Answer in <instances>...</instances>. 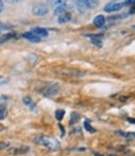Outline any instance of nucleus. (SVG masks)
Masks as SVG:
<instances>
[{"mask_svg":"<svg viewBox=\"0 0 135 156\" xmlns=\"http://www.w3.org/2000/svg\"><path fill=\"white\" fill-rule=\"evenodd\" d=\"M88 9H93L98 5V0H83Z\"/></svg>","mask_w":135,"mask_h":156,"instance_id":"13","label":"nucleus"},{"mask_svg":"<svg viewBox=\"0 0 135 156\" xmlns=\"http://www.w3.org/2000/svg\"><path fill=\"white\" fill-rule=\"evenodd\" d=\"M3 8H4V4H3V1H1V0H0V13L3 11Z\"/></svg>","mask_w":135,"mask_h":156,"instance_id":"21","label":"nucleus"},{"mask_svg":"<svg viewBox=\"0 0 135 156\" xmlns=\"http://www.w3.org/2000/svg\"><path fill=\"white\" fill-rule=\"evenodd\" d=\"M60 73L66 75V76H71V78H81V76H84V73L76 71V70H60Z\"/></svg>","mask_w":135,"mask_h":156,"instance_id":"5","label":"nucleus"},{"mask_svg":"<svg viewBox=\"0 0 135 156\" xmlns=\"http://www.w3.org/2000/svg\"><path fill=\"white\" fill-rule=\"evenodd\" d=\"M130 14H135V5H134L133 9H130Z\"/></svg>","mask_w":135,"mask_h":156,"instance_id":"25","label":"nucleus"},{"mask_svg":"<svg viewBox=\"0 0 135 156\" xmlns=\"http://www.w3.org/2000/svg\"><path fill=\"white\" fill-rule=\"evenodd\" d=\"M49 4H50V6L57 10V9L66 5V1H65V0H49Z\"/></svg>","mask_w":135,"mask_h":156,"instance_id":"8","label":"nucleus"},{"mask_svg":"<svg viewBox=\"0 0 135 156\" xmlns=\"http://www.w3.org/2000/svg\"><path fill=\"white\" fill-rule=\"evenodd\" d=\"M31 32L33 34H35L36 36H39V37H41V39H43V37H46L48 36V30L46 29H43V28H34V29L31 30Z\"/></svg>","mask_w":135,"mask_h":156,"instance_id":"7","label":"nucleus"},{"mask_svg":"<svg viewBox=\"0 0 135 156\" xmlns=\"http://www.w3.org/2000/svg\"><path fill=\"white\" fill-rule=\"evenodd\" d=\"M133 4H135V0H127L124 5H133Z\"/></svg>","mask_w":135,"mask_h":156,"instance_id":"20","label":"nucleus"},{"mask_svg":"<svg viewBox=\"0 0 135 156\" xmlns=\"http://www.w3.org/2000/svg\"><path fill=\"white\" fill-rule=\"evenodd\" d=\"M35 143L39 145H43L45 148H48L50 150H59L60 149V144L57 139L50 138V136H36L35 138Z\"/></svg>","mask_w":135,"mask_h":156,"instance_id":"1","label":"nucleus"},{"mask_svg":"<svg viewBox=\"0 0 135 156\" xmlns=\"http://www.w3.org/2000/svg\"><path fill=\"white\" fill-rule=\"evenodd\" d=\"M59 90H60V88H59L58 84H52L43 90V95L46 96V97H52L54 95H57V94L59 92Z\"/></svg>","mask_w":135,"mask_h":156,"instance_id":"3","label":"nucleus"},{"mask_svg":"<svg viewBox=\"0 0 135 156\" xmlns=\"http://www.w3.org/2000/svg\"><path fill=\"white\" fill-rule=\"evenodd\" d=\"M78 119H79V115H78V114H75V112H74V114H73V119H71V121H70V124H73V122L75 121V120L78 121Z\"/></svg>","mask_w":135,"mask_h":156,"instance_id":"19","label":"nucleus"},{"mask_svg":"<svg viewBox=\"0 0 135 156\" xmlns=\"http://www.w3.org/2000/svg\"><path fill=\"white\" fill-rule=\"evenodd\" d=\"M64 115H65V111L64 110H57V112H55V117H57V120H59V121L63 120Z\"/></svg>","mask_w":135,"mask_h":156,"instance_id":"14","label":"nucleus"},{"mask_svg":"<svg viewBox=\"0 0 135 156\" xmlns=\"http://www.w3.org/2000/svg\"><path fill=\"white\" fill-rule=\"evenodd\" d=\"M5 114H6L5 111H3L1 114H0V120H1V119H4V116H5Z\"/></svg>","mask_w":135,"mask_h":156,"instance_id":"22","label":"nucleus"},{"mask_svg":"<svg viewBox=\"0 0 135 156\" xmlns=\"http://www.w3.org/2000/svg\"><path fill=\"white\" fill-rule=\"evenodd\" d=\"M105 24V18L103 15H98L95 19H94V25L96 28H101V26H104Z\"/></svg>","mask_w":135,"mask_h":156,"instance_id":"10","label":"nucleus"},{"mask_svg":"<svg viewBox=\"0 0 135 156\" xmlns=\"http://www.w3.org/2000/svg\"><path fill=\"white\" fill-rule=\"evenodd\" d=\"M3 111H5V107H4L3 105H0V114H1Z\"/></svg>","mask_w":135,"mask_h":156,"instance_id":"24","label":"nucleus"},{"mask_svg":"<svg viewBox=\"0 0 135 156\" xmlns=\"http://www.w3.org/2000/svg\"><path fill=\"white\" fill-rule=\"evenodd\" d=\"M28 151H29V148H28V146H24V149H18V150L14 151V152L15 154H25Z\"/></svg>","mask_w":135,"mask_h":156,"instance_id":"16","label":"nucleus"},{"mask_svg":"<svg viewBox=\"0 0 135 156\" xmlns=\"http://www.w3.org/2000/svg\"><path fill=\"white\" fill-rule=\"evenodd\" d=\"M129 120V122H133V124H135V120L134 119H128Z\"/></svg>","mask_w":135,"mask_h":156,"instance_id":"26","label":"nucleus"},{"mask_svg":"<svg viewBox=\"0 0 135 156\" xmlns=\"http://www.w3.org/2000/svg\"><path fill=\"white\" fill-rule=\"evenodd\" d=\"M84 126H85V129H86L88 131H89V132H91V134H93V132H95V130H94V129H93V127L90 126L89 121H85V124H84Z\"/></svg>","mask_w":135,"mask_h":156,"instance_id":"17","label":"nucleus"},{"mask_svg":"<svg viewBox=\"0 0 135 156\" xmlns=\"http://www.w3.org/2000/svg\"><path fill=\"white\" fill-rule=\"evenodd\" d=\"M10 28H9L8 25H5V24H3V23H0V32L1 31H5V30H9Z\"/></svg>","mask_w":135,"mask_h":156,"instance_id":"18","label":"nucleus"},{"mask_svg":"<svg viewBox=\"0 0 135 156\" xmlns=\"http://www.w3.org/2000/svg\"><path fill=\"white\" fill-rule=\"evenodd\" d=\"M49 11V9L48 6L45 5V4L43 3H38V4H35L34 8H33V14L36 16H43V15H46Z\"/></svg>","mask_w":135,"mask_h":156,"instance_id":"2","label":"nucleus"},{"mask_svg":"<svg viewBox=\"0 0 135 156\" xmlns=\"http://www.w3.org/2000/svg\"><path fill=\"white\" fill-rule=\"evenodd\" d=\"M23 102H24L29 109H31V110H34V111L36 110V109H35V107H36V106H35V104L33 102V100H31V99H30L29 96H25L24 99H23Z\"/></svg>","mask_w":135,"mask_h":156,"instance_id":"11","label":"nucleus"},{"mask_svg":"<svg viewBox=\"0 0 135 156\" xmlns=\"http://www.w3.org/2000/svg\"><path fill=\"white\" fill-rule=\"evenodd\" d=\"M6 1H8V3H11V4H13V3H18V1H20V0H6Z\"/></svg>","mask_w":135,"mask_h":156,"instance_id":"23","label":"nucleus"},{"mask_svg":"<svg viewBox=\"0 0 135 156\" xmlns=\"http://www.w3.org/2000/svg\"><path fill=\"white\" fill-rule=\"evenodd\" d=\"M124 6V4H119V3H111V4H108L105 8H104V10L106 13H113V11H118L120 10Z\"/></svg>","mask_w":135,"mask_h":156,"instance_id":"4","label":"nucleus"},{"mask_svg":"<svg viewBox=\"0 0 135 156\" xmlns=\"http://www.w3.org/2000/svg\"><path fill=\"white\" fill-rule=\"evenodd\" d=\"M116 134L123 136L125 139H135V132H123V131H116Z\"/></svg>","mask_w":135,"mask_h":156,"instance_id":"12","label":"nucleus"},{"mask_svg":"<svg viewBox=\"0 0 135 156\" xmlns=\"http://www.w3.org/2000/svg\"><path fill=\"white\" fill-rule=\"evenodd\" d=\"M23 37H24V39H26V40H29V41H31V42H39L41 40V37L36 36L35 34H33L31 31L24 32V34H23Z\"/></svg>","mask_w":135,"mask_h":156,"instance_id":"6","label":"nucleus"},{"mask_svg":"<svg viewBox=\"0 0 135 156\" xmlns=\"http://www.w3.org/2000/svg\"><path fill=\"white\" fill-rule=\"evenodd\" d=\"M71 20V15L69 13H63V14H60L59 15V19H58V21L60 23V24H65V23H68V21H70Z\"/></svg>","mask_w":135,"mask_h":156,"instance_id":"9","label":"nucleus"},{"mask_svg":"<svg viewBox=\"0 0 135 156\" xmlns=\"http://www.w3.org/2000/svg\"><path fill=\"white\" fill-rule=\"evenodd\" d=\"M93 44L96 46H101V41H100V36H93Z\"/></svg>","mask_w":135,"mask_h":156,"instance_id":"15","label":"nucleus"}]
</instances>
